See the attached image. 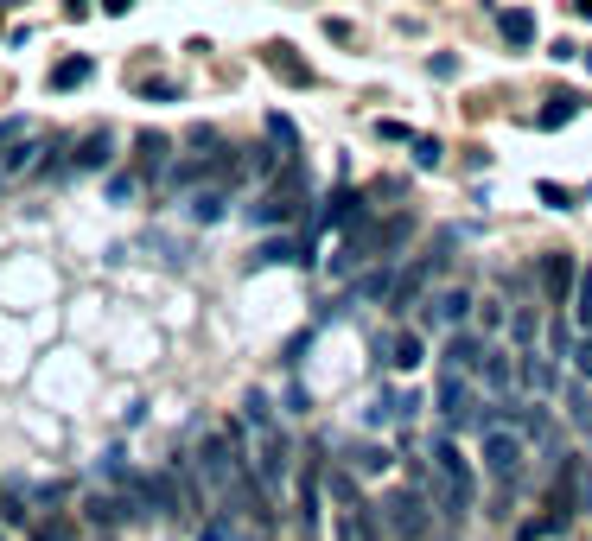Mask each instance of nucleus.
I'll return each mask as SVG.
<instances>
[{"label":"nucleus","instance_id":"f03ea898","mask_svg":"<svg viewBox=\"0 0 592 541\" xmlns=\"http://www.w3.org/2000/svg\"><path fill=\"white\" fill-rule=\"evenodd\" d=\"M249 217L261 223V230H274V223H300V217H306V172H300V160H287V172H281L268 191H261V204H249Z\"/></svg>","mask_w":592,"mask_h":541},{"label":"nucleus","instance_id":"72a5a7b5","mask_svg":"<svg viewBox=\"0 0 592 541\" xmlns=\"http://www.w3.org/2000/svg\"><path fill=\"white\" fill-rule=\"evenodd\" d=\"M573 13H580V20H592V0H573Z\"/></svg>","mask_w":592,"mask_h":541},{"label":"nucleus","instance_id":"7ed1b4c3","mask_svg":"<svg viewBox=\"0 0 592 541\" xmlns=\"http://www.w3.org/2000/svg\"><path fill=\"white\" fill-rule=\"evenodd\" d=\"M109 160H115V128H90V134H77V141H64L58 179H77V172H102Z\"/></svg>","mask_w":592,"mask_h":541},{"label":"nucleus","instance_id":"412c9836","mask_svg":"<svg viewBox=\"0 0 592 541\" xmlns=\"http://www.w3.org/2000/svg\"><path fill=\"white\" fill-rule=\"evenodd\" d=\"M573 115H580V96H548V109L535 115V128H567Z\"/></svg>","mask_w":592,"mask_h":541},{"label":"nucleus","instance_id":"c85d7f7f","mask_svg":"<svg viewBox=\"0 0 592 541\" xmlns=\"http://www.w3.org/2000/svg\"><path fill=\"white\" fill-rule=\"evenodd\" d=\"M573 421H580V433H592V395H586V389L573 395Z\"/></svg>","mask_w":592,"mask_h":541},{"label":"nucleus","instance_id":"dca6fc26","mask_svg":"<svg viewBox=\"0 0 592 541\" xmlns=\"http://www.w3.org/2000/svg\"><path fill=\"white\" fill-rule=\"evenodd\" d=\"M90 77H96V58H64V64H51V90H83Z\"/></svg>","mask_w":592,"mask_h":541},{"label":"nucleus","instance_id":"4468645a","mask_svg":"<svg viewBox=\"0 0 592 541\" xmlns=\"http://www.w3.org/2000/svg\"><path fill=\"white\" fill-rule=\"evenodd\" d=\"M389 363H395V370H421V363H427V338H421V331H395V338H389Z\"/></svg>","mask_w":592,"mask_h":541},{"label":"nucleus","instance_id":"2eb2a0df","mask_svg":"<svg viewBox=\"0 0 592 541\" xmlns=\"http://www.w3.org/2000/svg\"><path fill=\"white\" fill-rule=\"evenodd\" d=\"M223 204H230V191H223V185H204V191H191V198H185V211H191V223H217Z\"/></svg>","mask_w":592,"mask_h":541},{"label":"nucleus","instance_id":"6e6552de","mask_svg":"<svg viewBox=\"0 0 592 541\" xmlns=\"http://www.w3.org/2000/svg\"><path fill=\"white\" fill-rule=\"evenodd\" d=\"M478 389L510 395V389H516V357L497 351V344H484V357H478Z\"/></svg>","mask_w":592,"mask_h":541},{"label":"nucleus","instance_id":"f704fd0d","mask_svg":"<svg viewBox=\"0 0 592 541\" xmlns=\"http://www.w3.org/2000/svg\"><path fill=\"white\" fill-rule=\"evenodd\" d=\"M586 71H592V51H586Z\"/></svg>","mask_w":592,"mask_h":541},{"label":"nucleus","instance_id":"1a4fd4ad","mask_svg":"<svg viewBox=\"0 0 592 541\" xmlns=\"http://www.w3.org/2000/svg\"><path fill=\"white\" fill-rule=\"evenodd\" d=\"M134 166H141V179H166V166H172V141L147 128L141 141H134Z\"/></svg>","mask_w":592,"mask_h":541},{"label":"nucleus","instance_id":"cd10ccee","mask_svg":"<svg viewBox=\"0 0 592 541\" xmlns=\"http://www.w3.org/2000/svg\"><path fill=\"white\" fill-rule=\"evenodd\" d=\"M573 370L592 376V331H580V338H573Z\"/></svg>","mask_w":592,"mask_h":541},{"label":"nucleus","instance_id":"0eeeda50","mask_svg":"<svg viewBox=\"0 0 592 541\" xmlns=\"http://www.w3.org/2000/svg\"><path fill=\"white\" fill-rule=\"evenodd\" d=\"M573 281H580V268H573V255H542V293H548V306H567L573 300Z\"/></svg>","mask_w":592,"mask_h":541},{"label":"nucleus","instance_id":"4be33fe9","mask_svg":"<svg viewBox=\"0 0 592 541\" xmlns=\"http://www.w3.org/2000/svg\"><path fill=\"white\" fill-rule=\"evenodd\" d=\"M567 306H573V325L592 331V268L580 274V281H573V300H567Z\"/></svg>","mask_w":592,"mask_h":541},{"label":"nucleus","instance_id":"f257e3e1","mask_svg":"<svg viewBox=\"0 0 592 541\" xmlns=\"http://www.w3.org/2000/svg\"><path fill=\"white\" fill-rule=\"evenodd\" d=\"M478 459H484V471L510 491V484H522V459H529V433L522 427H510L497 414V421H478Z\"/></svg>","mask_w":592,"mask_h":541},{"label":"nucleus","instance_id":"a878e982","mask_svg":"<svg viewBox=\"0 0 592 541\" xmlns=\"http://www.w3.org/2000/svg\"><path fill=\"white\" fill-rule=\"evenodd\" d=\"M26 134H39V121H26V115H13V121H0V153L7 147H20Z\"/></svg>","mask_w":592,"mask_h":541},{"label":"nucleus","instance_id":"2f4dec72","mask_svg":"<svg viewBox=\"0 0 592 541\" xmlns=\"http://www.w3.org/2000/svg\"><path fill=\"white\" fill-rule=\"evenodd\" d=\"M102 13H115V20H121V13H134V0H102Z\"/></svg>","mask_w":592,"mask_h":541},{"label":"nucleus","instance_id":"7c9ffc66","mask_svg":"<svg viewBox=\"0 0 592 541\" xmlns=\"http://www.w3.org/2000/svg\"><path fill=\"white\" fill-rule=\"evenodd\" d=\"M478 319H484V331H497V325H503V319H510V312H503V306H497V300H484V312H478Z\"/></svg>","mask_w":592,"mask_h":541},{"label":"nucleus","instance_id":"473e14b6","mask_svg":"<svg viewBox=\"0 0 592 541\" xmlns=\"http://www.w3.org/2000/svg\"><path fill=\"white\" fill-rule=\"evenodd\" d=\"M64 13H71V20H83V13H90V0H64Z\"/></svg>","mask_w":592,"mask_h":541},{"label":"nucleus","instance_id":"f8f14e48","mask_svg":"<svg viewBox=\"0 0 592 541\" xmlns=\"http://www.w3.org/2000/svg\"><path fill=\"white\" fill-rule=\"evenodd\" d=\"M516 382H522V389H535V395H548L561 376H554V363H548V357H535V351H516Z\"/></svg>","mask_w":592,"mask_h":541},{"label":"nucleus","instance_id":"9d476101","mask_svg":"<svg viewBox=\"0 0 592 541\" xmlns=\"http://www.w3.org/2000/svg\"><path fill=\"white\" fill-rule=\"evenodd\" d=\"M478 357H484V338H478V331H452V338H446V370H465V376H478Z\"/></svg>","mask_w":592,"mask_h":541},{"label":"nucleus","instance_id":"b1692460","mask_svg":"<svg viewBox=\"0 0 592 541\" xmlns=\"http://www.w3.org/2000/svg\"><path fill=\"white\" fill-rule=\"evenodd\" d=\"M561 529H567V522L548 510V516H529V522H522V529H516V541H548V535H561Z\"/></svg>","mask_w":592,"mask_h":541},{"label":"nucleus","instance_id":"423d86ee","mask_svg":"<svg viewBox=\"0 0 592 541\" xmlns=\"http://www.w3.org/2000/svg\"><path fill=\"white\" fill-rule=\"evenodd\" d=\"M83 522H90V535L115 541L121 522H134V516H128V497H121V491H96V497H83Z\"/></svg>","mask_w":592,"mask_h":541},{"label":"nucleus","instance_id":"20e7f679","mask_svg":"<svg viewBox=\"0 0 592 541\" xmlns=\"http://www.w3.org/2000/svg\"><path fill=\"white\" fill-rule=\"evenodd\" d=\"M433 408H440V421H446V427H465V421H472V408H478L472 376H465V370H446V363H440V382H433Z\"/></svg>","mask_w":592,"mask_h":541},{"label":"nucleus","instance_id":"39448f33","mask_svg":"<svg viewBox=\"0 0 592 541\" xmlns=\"http://www.w3.org/2000/svg\"><path fill=\"white\" fill-rule=\"evenodd\" d=\"M472 287H440L433 300L421 306V325L427 331H465V319H472Z\"/></svg>","mask_w":592,"mask_h":541},{"label":"nucleus","instance_id":"c756f323","mask_svg":"<svg viewBox=\"0 0 592 541\" xmlns=\"http://www.w3.org/2000/svg\"><path fill=\"white\" fill-rule=\"evenodd\" d=\"M109 198H115V204H128V198H134V172H121V179H109Z\"/></svg>","mask_w":592,"mask_h":541},{"label":"nucleus","instance_id":"6ab92c4d","mask_svg":"<svg viewBox=\"0 0 592 541\" xmlns=\"http://www.w3.org/2000/svg\"><path fill=\"white\" fill-rule=\"evenodd\" d=\"M274 261H306V249L293 236H281V242H261V249L249 255V268H274Z\"/></svg>","mask_w":592,"mask_h":541},{"label":"nucleus","instance_id":"bb28decb","mask_svg":"<svg viewBox=\"0 0 592 541\" xmlns=\"http://www.w3.org/2000/svg\"><path fill=\"white\" fill-rule=\"evenodd\" d=\"M440 141H433V134H414V160H421V166H440Z\"/></svg>","mask_w":592,"mask_h":541},{"label":"nucleus","instance_id":"aec40b11","mask_svg":"<svg viewBox=\"0 0 592 541\" xmlns=\"http://www.w3.org/2000/svg\"><path fill=\"white\" fill-rule=\"evenodd\" d=\"M510 338H516V351H535V338H542V319H535L529 306H516V312H510Z\"/></svg>","mask_w":592,"mask_h":541},{"label":"nucleus","instance_id":"a211bd4d","mask_svg":"<svg viewBox=\"0 0 592 541\" xmlns=\"http://www.w3.org/2000/svg\"><path fill=\"white\" fill-rule=\"evenodd\" d=\"M363 217V198L357 191H332V204H325V230H344V223Z\"/></svg>","mask_w":592,"mask_h":541},{"label":"nucleus","instance_id":"9b49d317","mask_svg":"<svg viewBox=\"0 0 592 541\" xmlns=\"http://www.w3.org/2000/svg\"><path fill=\"white\" fill-rule=\"evenodd\" d=\"M497 39L516 45V51L535 45V13H529V7H503V13H497Z\"/></svg>","mask_w":592,"mask_h":541},{"label":"nucleus","instance_id":"393cba45","mask_svg":"<svg viewBox=\"0 0 592 541\" xmlns=\"http://www.w3.org/2000/svg\"><path fill=\"white\" fill-rule=\"evenodd\" d=\"M32 541H77V529L64 522V510H51L45 522H32Z\"/></svg>","mask_w":592,"mask_h":541},{"label":"nucleus","instance_id":"f3484780","mask_svg":"<svg viewBox=\"0 0 592 541\" xmlns=\"http://www.w3.org/2000/svg\"><path fill=\"white\" fill-rule=\"evenodd\" d=\"M389 465H395L389 446H351V471H357V478H382Z\"/></svg>","mask_w":592,"mask_h":541},{"label":"nucleus","instance_id":"ddd939ff","mask_svg":"<svg viewBox=\"0 0 592 541\" xmlns=\"http://www.w3.org/2000/svg\"><path fill=\"white\" fill-rule=\"evenodd\" d=\"M261 64H268L274 77H287L293 90H306V83H312V71H306L300 58H293V45H268V51H261Z\"/></svg>","mask_w":592,"mask_h":541},{"label":"nucleus","instance_id":"c9c22d12","mask_svg":"<svg viewBox=\"0 0 592 541\" xmlns=\"http://www.w3.org/2000/svg\"><path fill=\"white\" fill-rule=\"evenodd\" d=\"M0 541H7V535H0Z\"/></svg>","mask_w":592,"mask_h":541},{"label":"nucleus","instance_id":"5701e85b","mask_svg":"<svg viewBox=\"0 0 592 541\" xmlns=\"http://www.w3.org/2000/svg\"><path fill=\"white\" fill-rule=\"evenodd\" d=\"M268 141H274V147H281L287 160H293V153H300V128H293L287 115H268Z\"/></svg>","mask_w":592,"mask_h":541}]
</instances>
